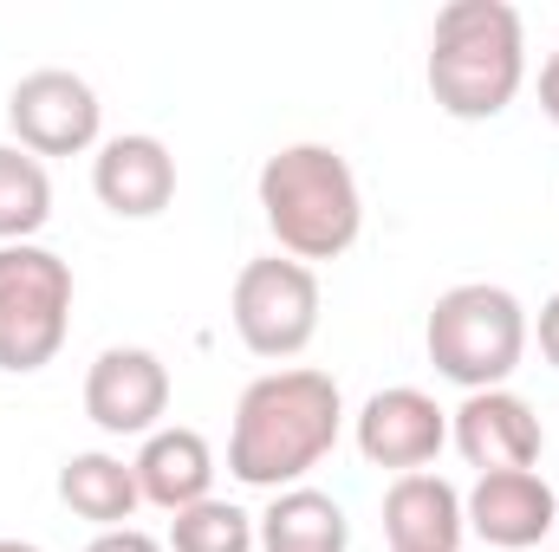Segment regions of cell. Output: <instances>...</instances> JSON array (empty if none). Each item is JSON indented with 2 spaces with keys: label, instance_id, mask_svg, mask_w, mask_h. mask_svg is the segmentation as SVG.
<instances>
[{
  "label": "cell",
  "instance_id": "cell-1",
  "mask_svg": "<svg viewBox=\"0 0 559 552\" xmlns=\"http://www.w3.org/2000/svg\"><path fill=\"white\" fill-rule=\"evenodd\" d=\"M345 429V397L325 371L312 364H280L267 377H254L235 404L228 429V468L241 488H306V475L338 448Z\"/></svg>",
  "mask_w": 559,
  "mask_h": 552
},
{
  "label": "cell",
  "instance_id": "cell-2",
  "mask_svg": "<svg viewBox=\"0 0 559 552\" xmlns=\"http://www.w3.org/2000/svg\"><path fill=\"white\" fill-rule=\"evenodd\" d=\"M429 98L455 124L501 118L527 85V26L508 0H449L429 26Z\"/></svg>",
  "mask_w": 559,
  "mask_h": 552
},
{
  "label": "cell",
  "instance_id": "cell-3",
  "mask_svg": "<svg viewBox=\"0 0 559 552\" xmlns=\"http://www.w3.org/2000/svg\"><path fill=\"white\" fill-rule=\"evenodd\" d=\"M261 215L286 261H338L365 235V195L332 143H286L261 163Z\"/></svg>",
  "mask_w": 559,
  "mask_h": 552
},
{
  "label": "cell",
  "instance_id": "cell-4",
  "mask_svg": "<svg viewBox=\"0 0 559 552\" xmlns=\"http://www.w3.org/2000/svg\"><path fill=\"white\" fill-rule=\"evenodd\" d=\"M423 345H429V364L449 384H462L468 397L475 391H508V377L527 358V305L508 286H488V279L449 286L429 305Z\"/></svg>",
  "mask_w": 559,
  "mask_h": 552
},
{
  "label": "cell",
  "instance_id": "cell-5",
  "mask_svg": "<svg viewBox=\"0 0 559 552\" xmlns=\"http://www.w3.org/2000/svg\"><path fill=\"white\" fill-rule=\"evenodd\" d=\"M72 332V267L39 248H0V371L33 377L59 358Z\"/></svg>",
  "mask_w": 559,
  "mask_h": 552
},
{
  "label": "cell",
  "instance_id": "cell-6",
  "mask_svg": "<svg viewBox=\"0 0 559 552\" xmlns=\"http://www.w3.org/2000/svg\"><path fill=\"white\" fill-rule=\"evenodd\" d=\"M235 332L254 358L286 364L299 358L312 338H319V274L306 261H286V254H261L235 274Z\"/></svg>",
  "mask_w": 559,
  "mask_h": 552
},
{
  "label": "cell",
  "instance_id": "cell-7",
  "mask_svg": "<svg viewBox=\"0 0 559 552\" xmlns=\"http://www.w3.org/2000/svg\"><path fill=\"white\" fill-rule=\"evenodd\" d=\"M7 124H13V143L33 149L39 163H46V156H85V149L98 143V131H105V105H98V92H92L79 72L39 65V72H26V79L13 85Z\"/></svg>",
  "mask_w": 559,
  "mask_h": 552
},
{
  "label": "cell",
  "instance_id": "cell-8",
  "mask_svg": "<svg viewBox=\"0 0 559 552\" xmlns=\"http://www.w3.org/2000/svg\"><path fill=\"white\" fill-rule=\"evenodd\" d=\"M169 410V364L143 345H111L85 371V416L105 435H156Z\"/></svg>",
  "mask_w": 559,
  "mask_h": 552
},
{
  "label": "cell",
  "instance_id": "cell-9",
  "mask_svg": "<svg viewBox=\"0 0 559 552\" xmlns=\"http://www.w3.org/2000/svg\"><path fill=\"white\" fill-rule=\"evenodd\" d=\"M449 442V410L429 397V391H411V384H391L378 391L365 410H358V455L371 468H391V475H423Z\"/></svg>",
  "mask_w": 559,
  "mask_h": 552
},
{
  "label": "cell",
  "instance_id": "cell-10",
  "mask_svg": "<svg viewBox=\"0 0 559 552\" xmlns=\"http://www.w3.org/2000/svg\"><path fill=\"white\" fill-rule=\"evenodd\" d=\"M468 533H481L501 552H527L559 533V494L540 468H508V475H475V488L462 494Z\"/></svg>",
  "mask_w": 559,
  "mask_h": 552
},
{
  "label": "cell",
  "instance_id": "cell-11",
  "mask_svg": "<svg viewBox=\"0 0 559 552\" xmlns=\"http://www.w3.org/2000/svg\"><path fill=\"white\" fill-rule=\"evenodd\" d=\"M449 442L462 448V461L475 475L534 468L540 461V416L514 391H475V397H462V410L449 416Z\"/></svg>",
  "mask_w": 559,
  "mask_h": 552
},
{
  "label": "cell",
  "instance_id": "cell-12",
  "mask_svg": "<svg viewBox=\"0 0 559 552\" xmlns=\"http://www.w3.org/2000/svg\"><path fill=\"white\" fill-rule=\"evenodd\" d=\"M92 189L118 221H150V215H163L176 202V156L150 131L105 137L98 156H92Z\"/></svg>",
  "mask_w": 559,
  "mask_h": 552
},
{
  "label": "cell",
  "instance_id": "cell-13",
  "mask_svg": "<svg viewBox=\"0 0 559 552\" xmlns=\"http://www.w3.org/2000/svg\"><path fill=\"white\" fill-rule=\"evenodd\" d=\"M384 540H391V552H462L468 514H462L455 481H442L429 468L397 475L384 494Z\"/></svg>",
  "mask_w": 559,
  "mask_h": 552
},
{
  "label": "cell",
  "instance_id": "cell-14",
  "mask_svg": "<svg viewBox=\"0 0 559 552\" xmlns=\"http://www.w3.org/2000/svg\"><path fill=\"white\" fill-rule=\"evenodd\" d=\"M131 468H138V494L150 507H163V514H182V507H195V501L215 494V448L195 429H156V435H143Z\"/></svg>",
  "mask_w": 559,
  "mask_h": 552
},
{
  "label": "cell",
  "instance_id": "cell-15",
  "mask_svg": "<svg viewBox=\"0 0 559 552\" xmlns=\"http://www.w3.org/2000/svg\"><path fill=\"white\" fill-rule=\"evenodd\" d=\"M59 501H66L79 520H92L98 533H111V527H124L143 507L138 468H131L124 455H105V448L66 455V468H59Z\"/></svg>",
  "mask_w": 559,
  "mask_h": 552
},
{
  "label": "cell",
  "instance_id": "cell-16",
  "mask_svg": "<svg viewBox=\"0 0 559 552\" xmlns=\"http://www.w3.org/2000/svg\"><path fill=\"white\" fill-rule=\"evenodd\" d=\"M254 540H261V552H345L352 547V520H345V507L332 494L286 488L254 520Z\"/></svg>",
  "mask_w": 559,
  "mask_h": 552
},
{
  "label": "cell",
  "instance_id": "cell-17",
  "mask_svg": "<svg viewBox=\"0 0 559 552\" xmlns=\"http://www.w3.org/2000/svg\"><path fill=\"white\" fill-rule=\"evenodd\" d=\"M52 221V176L33 149L0 143V248L33 241Z\"/></svg>",
  "mask_w": 559,
  "mask_h": 552
},
{
  "label": "cell",
  "instance_id": "cell-18",
  "mask_svg": "<svg viewBox=\"0 0 559 552\" xmlns=\"http://www.w3.org/2000/svg\"><path fill=\"white\" fill-rule=\"evenodd\" d=\"M169 552H254V514H241L235 501H195L182 514H169Z\"/></svg>",
  "mask_w": 559,
  "mask_h": 552
},
{
  "label": "cell",
  "instance_id": "cell-19",
  "mask_svg": "<svg viewBox=\"0 0 559 552\" xmlns=\"http://www.w3.org/2000/svg\"><path fill=\"white\" fill-rule=\"evenodd\" d=\"M85 552H169V547H163V540H150L143 527H111V533H98Z\"/></svg>",
  "mask_w": 559,
  "mask_h": 552
},
{
  "label": "cell",
  "instance_id": "cell-20",
  "mask_svg": "<svg viewBox=\"0 0 559 552\" xmlns=\"http://www.w3.org/2000/svg\"><path fill=\"white\" fill-rule=\"evenodd\" d=\"M540 351H547V364L559 371V292L540 305Z\"/></svg>",
  "mask_w": 559,
  "mask_h": 552
},
{
  "label": "cell",
  "instance_id": "cell-21",
  "mask_svg": "<svg viewBox=\"0 0 559 552\" xmlns=\"http://www.w3.org/2000/svg\"><path fill=\"white\" fill-rule=\"evenodd\" d=\"M540 111H547V118L559 124V52L547 59V65H540Z\"/></svg>",
  "mask_w": 559,
  "mask_h": 552
},
{
  "label": "cell",
  "instance_id": "cell-22",
  "mask_svg": "<svg viewBox=\"0 0 559 552\" xmlns=\"http://www.w3.org/2000/svg\"><path fill=\"white\" fill-rule=\"evenodd\" d=\"M0 552H39V547H26V540H0Z\"/></svg>",
  "mask_w": 559,
  "mask_h": 552
}]
</instances>
